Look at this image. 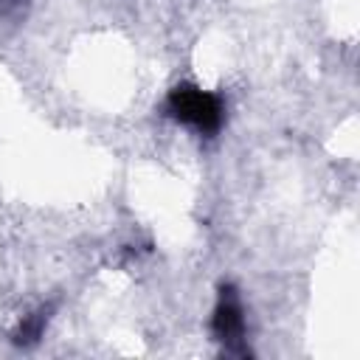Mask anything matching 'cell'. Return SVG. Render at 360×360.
Listing matches in <instances>:
<instances>
[{"mask_svg":"<svg viewBox=\"0 0 360 360\" xmlns=\"http://www.w3.org/2000/svg\"><path fill=\"white\" fill-rule=\"evenodd\" d=\"M163 112L188 127L191 132L202 135V138H214L222 124H225V101L219 93H211V90H202L191 82H183V84H174L163 101Z\"/></svg>","mask_w":360,"mask_h":360,"instance_id":"cell-1","label":"cell"},{"mask_svg":"<svg viewBox=\"0 0 360 360\" xmlns=\"http://www.w3.org/2000/svg\"><path fill=\"white\" fill-rule=\"evenodd\" d=\"M45 323H48V312H34V315H28V318L20 323L17 335H14V343H20V346L37 343L39 335H42V329H45Z\"/></svg>","mask_w":360,"mask_h":360,"instance_id":"cell-3","label":"cell"},{"mask_svg":"<svg viewBox=\"0 0 360 360\" xmlns=\"http://www.w3.org/2000/svg\"><path fill=\"white\" fill-rule=\"evenodd\" d=\"M245 307H242V298L236 292V287L231 284H222L219 292H217V304H214V312H211V335L217 343H222L225 352H239L245 354Z\"/></svg>","mask_w":360,"mask_h":360,"instance_id":"cell-2","label":"cell"}]
</instances>
